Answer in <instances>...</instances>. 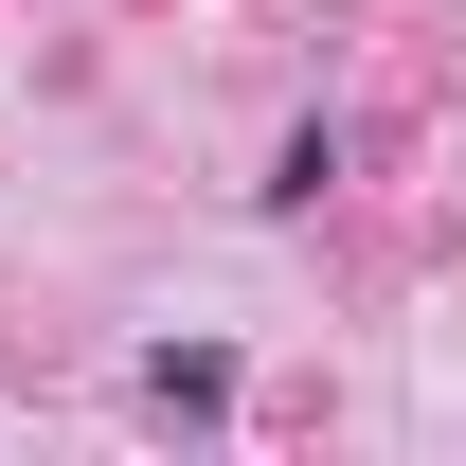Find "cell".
<instances>
[{
    "label": "cell",
    "instance_id": "1",
    "mask_svg": "<svg viewBox=\"0 0 466 466\" xmlns=\"http://www.w3.org/2000/svg\"><path fill=\"white\" fill-rule=\"evenodd\" d=\"M216 395H233L216 341H162V359H144V412H216Z\"/></svg>",
    "mask_w": 466,
    "mask_h": 466
}]
</instances>
